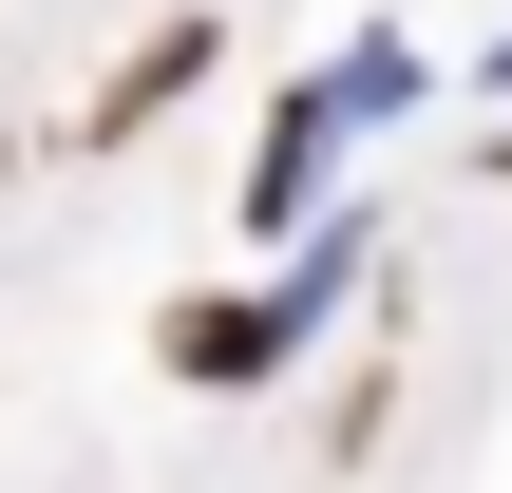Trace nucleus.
I'll return each mask as SVG.
<instances>
[{
    "mask_svg": "<svg viewBox=\"0 0 512 493\" xmlns=\"http://www.w3.org/2000/svg\"><path fill=\"white\" fill-rule=\"evenodd\" d=\"M494 95H512V38H494Z\"/></svg>",
    "mask_w": 512,
    "mask_h": 493,
    "instance_id": "423d86ee",
    "label": "nucleus"
},
{
    "mask_svg": "<svg viewBox=\"0 0 512 493\" xmlns=\"http://www.w3.org/2000/svg\"><path fill=\"white\" fill-rule=\"evenodd\" d=\"M190 76H209V19H171V38H152V57H133V76L95 95V133H152V114H171Z\"/></svg>",
    "mask_w": 512,
    "mask_h": 493,
    "instance_id": "7ed1b4c3",
    "label": "nucleus"
},
{
    "mask_svg": "<svg viewBox=\"0 0 512 493\" xmlns=\"http://www.w3.org/2000/svg\"><path fill=\"white\" fill-rule=\"evenodd\" d=\"M342 285H361V209H342V228H323V247H304V266H285V285H266V304H285V342H304V323H323V304H342Z\"/></svg>",
    "mask_w": 512,
    "mask_h": 493,
    "instance_id": "39448f33",
    "label": "nucleus"
},
{
    "mask_svg": "<svg viewBox=\"0 0 512 493\" xmlns=\"http://www.w3.org/2000/svg\"><path fill=\"white\" fill-rule=\"evenodd\" d=\"M323 95H342V133H380V114H418V38H342V76H323Z\"/></svg>",
    "mask_w": 512,
    "mask_h": 493,
    "instance_id": "20e7f679",
    "label": "nucleus"
},
{
    "mask_svg": "<svg viewBox=\"0 0 512 493\" xmlns=\"http://www.w3.org/2000/svg\"><path fill=\"white\" fill-rule=\"evenodd\" d=\"M171 380H209V399L285 380V304H171Z\"/></svg>",
    "mask_w": 512,
    "mask_h": 493,
    "instance_id": "f03ea898",
    "label": "nucleus"
},
{
    "mask_svg": "<svg viewBox=\"0 0 512 493\" xmlns=\"http://www.w3.org/2000/svg\"><path fill=\"white\" fill-rule=\"evenodd\" d=\"M323 152H342V95L304 76V95L266 114V152H247V209H266V228H304V209H323Z\"/></svg>",
    "mask_w": 512,
    "mask_h": 493,
    "instance_id": "f257e3e1",
    "label": "nucleus"
}]
</instances>
